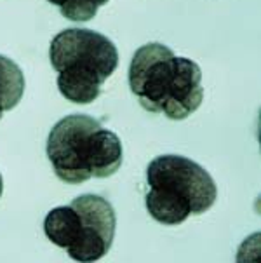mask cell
Returning <instances> with one entry per match:
<instances>
[{"label":"cell","instance_id":"obj_1","mask_svg":"<svg viewBox=\"0 0 261 263\" xmlns=\"http://www.w3.org/2000/svg\"><path fill=\"white\" fill-rule=\"evenodd\" d=\"M129 87L145 110L164 114L171 120L190 117L204 101L200 66L176 56L160 42H150L134 52Z\"/></svg>","mask_w":261,"mask_h":263},{"label":"cell","instance_id":"obj_2","mask_svg":"<svg viewBox=\"0 0 261 263\" xmlns=\"http://www.w3.org/2000/svg\"><path fill=\"white\" fill-rule=\"evenodd\" d=\"M46 154L54 175L68 185L113 176L124 160L121 138L84 114L57 120L47 136Z\"/></svg>","mask_w":261,"mask_h":263},{"label":"cell","instance_id":"obj_3","mask_svg":"<svg viewBox=\"0 0 261 263\" xmlns=\"http://www.w3.org/2000/svg\"><path fill=\"white\" fill-rule=\"evenodd\" d=\"M148 215L162 225H181L214 206L218 189L200 164L183 155H158L147 167Z\"/></svg>","mask_w":261,"mask_h":263},{"label":"cell","instance_id":"obj_4","mask_svg":"<svg viewBox=\"0 0 261 263\" xmlns=\"http://www.w3.org/2000/svg\"><path fill=\"white\" fill-rule=\"evenodd\" d=\"M49 60L57 72V89L66 100L89 105L118 66L117 46L106 35L87 28H66L52 39Z\"/></svg>","mask_w":261,"mask_h":263},{"label":"cell","instance_id":"obj_5","mask_svg":"<svg viewBox=\"0 0 261 263\" xmlns=\"http://www.w3.org/2000/svg\"><path fill=\"white\" fill-rule=\"evenodd\" d=\"M115 209L101 195L84 194L68 206H57L44 220L46 237L75 261H98L115 239Z\"/></svg>","mask_w":261,"mask_h":263},{"label":"cell","instance_id":"obj_6","mask_svg":"<svg viewBox=\"0 0 261 263\" xmlns=\"http://www.w3.org/2000/svg\"><path fill=\"white\" fill-rule=\"evenodd\" d=\"M25 95V75L11 58L0 54V119L19 105Z\"/></svg>","mask_w":261,"mask_h":263},{"label":"cell","instance_id":"obj_7","mask_svg":"<svg viewBox=\"0 0 261 263\" xmlns=\"http://www.w3.org/2000/svg\"><path fill=\"white\" fill-rule=\"evenodd\" d=\"M59 9L66 20L75 23H86L98 14V9L106 6L110 0H47Z\"/></svg>","mask_w":261,"mask_h":263},{"label":"cell","instance_id":"obj_8","mask_svg":"<svg viewBox=\"0 0 261 263\" xmlns=\"http://www.w3.org/2000/svg\"><path fill=\"white\" fill-rule=\"evenodd\" d=\"M2 192H4V178L0 175V197H2Z\"/></svg>","mask_w":261,"mask_h":263}]
</instances>
